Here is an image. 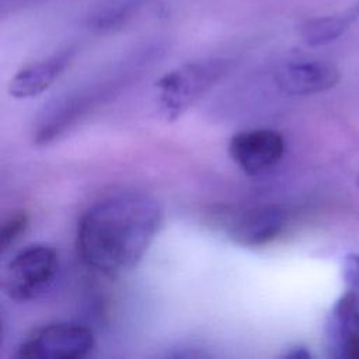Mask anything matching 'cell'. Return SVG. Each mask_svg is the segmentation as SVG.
<instances>
[{
    "label": "cell",
    "mask_w": 359,
    "mask_h": 359,
    "mask_svg": "<svg viewBox=\"0 0 359 359\" xmlns=\"http://www.w3.org/2000/svg\"><path fill=\"white\" fill-rule=\"evenodd\" d=\"M163 223L158 202L143 194H121L90 206L76 230V248L84 265L115 278L144 257Z\"/></svg>",
    "instance_id": "1"
},
{
    "label": "cell",
    "mask_w": 359,
    "mask_h": 359,
    "mask_svg": "<svg viewBox=\"0 0 359 359\" xmlns=\"http://www.w3.org/2000/svg\"><path fill=\"white\" fill-rule=\"evenodd\" d=\"M227 57H206L185 63L156 81L158 112L167 122L178 119L231 69Z\"/></svg>",
    "instance_id": "2"
},
{
    "label": "cell",
    "mask_w": 359,
    "mask_h": 359,
    "mask_svg": "<svg viewBox=\"0 0 359 359\" xmlns=\"http://www.w3.org/2000/svg\"><path fill=\"white\" fill-rule=\"evenodd\" d=\"M59 271V254L48 244H31L18 251L3 271L4 293L20 303L45 294Z\"/></svg>",
    "instance_id": "3"
},
{
    "label": "cell",
    "mask_w": 359,
    "mask_h": 359,
    "mask_svg": "<svg viewBox=\"0 0 359 359\" xmlns=\"http://www.w3.org/2000/svg\"><path fill=\"white\" fill-rule=\"evenodd\" d=\"M95 345L93 331L77 323L55 321L32 330L18 345L17 356L24 359H81Z\"/></svg>",
    "instance_id": "4"
},
{
    "label": "cell",
    "mask_w": 359,
    "mask_h": 359,
    "mask_svg": "<svg viewBox=\"0 0 359 359\" xmlns=\"http://www.w3.org/2000/svg\"><path fill=\"white\" fill-rule=\"evenodd\" d=\"M286 149L280 132L273 129H248L237 132L229 142V156L248 175H259L275 167Z\"/></svg>",
    "instance_id": "5"
},
{
    "label": "cell",
    "mask_w": 359,
    "mask_h": 359,
    "mask_svg": "<svg viewBox=\"0 0 359 359\" xmlns=\"http://www.w3.org/2000/svg\"><path fill=\"white\" fill-rule=\"evenodd\" d=\"M287 222L289 213L280 205L252 206L231 217L227 237L241 247H264L283 233Z\"/></svg>",
    "instance_id": "6"
},
{
    "label": "cell",
    "mask_w": 359,
    "mask_h": 359,
    "mask_svg": "<svg viewBox=\"0 0 359 359\" xmlns=\"http://www.w3.org/2000/svg\"><path fill=\"white\" fill-rule=\"evenodd\" d=\"M338 69L323 60L289 62L275 72L276 86L290 95H310L327 91L339 81Z\"/></svg>",
    "instance_id": "7"
},
{
    "label": "cell",
    "mask_w": 359,
    "mask_h": 359,
    "mask_svg": "<svg viewBox=\"0 0 359 359\" xmlns=\"http://www.w3.org/2000/svg\"><path fill=\"white\" fill-rule=\"evenodd\" d=\"M328 352L337 359H359V302L344 293L327 320Z\"/></svg>",
    "instance_id": "8"
},
{
    "label": "cell",
    "mask_w": 359,
    "mask_h": 359,
    "mask_svg": "<svg viewBox=\"0 0 359 359\" xmlns=\"http://www.w3.org/2000/svg\"><path fill=\"white\" fill-rule=\"evenodd\" d=\"M73 56V49H66L21 67L10 81V95L25 100L42 94L66 70Z\"/></svg>",
    "instance_id": "9"
},
{
    "label": "cell",
    "mask_w": 359,
    "mask_h": 359,
    "mask_svg": "<svg viewBox=\"0 0 359 359\" xmlns=\"http://www.w3.org/2000/svg\"><path fill=\"white\" fill-rule=\"evenodd\" d=\"M348 18L339 15H325L307 20L300 27L303 41L311 46H318L337 39L348 28Z\"/></svg>",
    "instance_id": "10"
},
{
    "label": "cell",
    "mask_w": 359,
    "mask_h": 359,
    "mask_svg": "<svg viewBox=\"0 0 359 359\" xmlns=\"http://www.w3.org/2000/svg\"><path fill=\"white\" fill-rule=\"evenodd\" d=\"M133 10L132 4L128 3H118V4H108L100 8L91 18V25L97 29H112L116 28L130 17Z\"/></svg>",
    "instance_id": "11"
},
{
    "label": "cell",
    "mask_w": 359,
    "mask_h": 359,
    "mask_svg": "<svg viewBox=\"0 0 359 359\" xmlns=\"http://www.w3.org/2000/svg\"><path fill=\"white\" fill-rule=\"evenodd\" d=\"M29 226V216L25 210H18L10 215L1 224L0 229V248L7 251L13 247L27 231Z\"/></svg>",
    "instance_id": "12"
},
{
    "label": "cell",
    "mask_w": 359,
    "mask_h": 359,
    "mask_svg": "<svg viewBox=\"0 0 359 359\" xmlns=\"http://www.w3.org/2000/svg\"><path fill=\"white\" fill-rule=\"evenodd\" d=\"M342 278L346 285V293L359 302V254L352 252L344 258Z\"/></svg>",
    "instance_id": "13"
},
{
    "label": "cell",
    "mask_w": 359,
    "mask_h": 359,
    "mask_svg": "<svg viewBox=\"0 0 359 359\" xmlns=\"http://www.w3.org/2000/svg\"><path fill=\"white\" fill-rule=\"evenodd\" d=\"M283 356L285 358H294V359H307V358H310V352L304 346H293Z\"/></svg>",
    "instance_id": "14"
}]
</instances>
